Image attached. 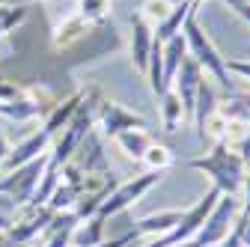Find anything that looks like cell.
<instances>
[{
	"mask_svg": "<svg viewBox=\"0 0 250 247\" xmlns=\"http://www.w3.org/2000/svg\"><path fill=\"white\" fill-rule=\"evenodd\" d=\"M241 191H244V200H241L238 221H247V218H250V173H244V185H241Z\"/></svg>",
	"mask_w": 250,
	"mask_h": 247,
	"instance_id": "obj_26",
	"label": "cell"
},
{
	"mask_svg": "<svg viewBox=\"0 0 250 247\" xmlns=\"http://www.w3.org/2000/svg\"><path fill=\"white\" fill-rule=\"evenodd\" d=\"M6 152H9V143H6L3 131H0V167H3V158H6Z\"/></svg>",
	"mask_w": 250,
	"mask_h": 247,
	"instance_id": "obj_28",
	"label": "cell"
},
{
	"mask_svg": "<svg viewBox=\"0 0 250 247\" xmlns=\"http://www.w3.org/2000/svg\"><path fill=\"white\" fill-rule=\"evenodd\" d=\"M140 161H143L149 170H155V173H164V170H170V167L176 164V155H173L170 146H164V143H152V146L143 152Z\"/></svg>",
	"mask_w": 250,
	"mask_h": 247,
	"instance_id": "obj_20",
	"label": "cell"
},
{
	"mask_svg": "<svg viewBox=\"0 0 250 247\" xmlns=\"http://www.w3.org/2000/svg\"><path fill=\"white\" fill-rule=\"evenodd\" d=\"M96 125L102 128L104 137H116V134L131 131V128H149V122H146L140 113H131L128 107H122L119 102L99 99V107H96Z\"/></svg>",
	"mask_w": 250,
	"mask_h": 247,
	"instance_id": "obj_7",
	"label": "cell"
},
{
	"mask_svg": "<svg viewBox=\"0 0 250 247\" xmlns=\"http://www.w3.org/2000/svg\"><path fill=\"white\" fill-rule=\"evenodd\" d=\"M191 3H194V9H200V6L206 3V0H191Z\"/></svg>",
	"mask_w": 250,
	"mask_h": 247,
	"instance_id": "obj_29",
	"label": "cell"
},
{
	"mask_svg": "<svg viewBox=\"0 0 250 247\" xmlns=\"http://www.w3.org/2000/svg\"><path fill=\"white\" fill-rule=\"evenodd\" d=\"M182 122H185V107H182L176 92L167 89L161 96V125H164V131H176Z\"/></svg>",
	"mask_w": 250,
	"mask_h": 247,
	"instance_id": "obj_18",
	"label": "cell"
},
{
	"mask_svg": "<svg viewBox=\"0 0 250 247\" xmlns=\"http://www.w3.org/2000/svg\"><path fill=\"white\" fill-rule=\"evenodd\" d=\"M27 247H36V244H27Z\"/></svg>",
	"mask_w": 250,
	"mask_h": 247,
	"instance_id": "obj_31",
	"label": "cell"
},
{
	"mask_svg": "<svg viewBox=\"0 0 250 247\" xmlns=\"http://www.w3.org/2000/svg\"><path fill=\"white\" fill-rule=\"evenodd\" d=\"M179 221H182V211L179 208H167V211H155V214H149V218L137 221L134 229L140 235H155V238H158V235H167Z\"/></svg>",
	"mask_w": 250,
	"mask_h": 247,
	"instance_id": "obj_14",
	"label": "cell"
},
{
	"mask_svg": "<svg viewBox=\"0 0 250 247\" xmlns=\"http://www.w3.org/2000/svg\"><path fill=\"white\" fill-rule=\"evenodd\" d=\"M104 241V221L102 218H86L72 229V247H96Z\"/></svg>",
	"mask_w": 250,
	"mask_h": 247,
	"instance_id": "obj_15",
	"label": "cell"
},
{
	"mask_svg": "<svg viewBox=\"0 0 250 247\" xmlns=\"http://www.w3.org/2000/svg\"><path fill=\"white\" fill-rule=\"evenodd\" d=\"M0 36H3V33H0Z\"/></svg>",
	"mask_w": 250,
	"mask_h": 247,
	"instance_id": "obj_32",
	"label": "cell"
},
{
	"mask_svg": "<svg viewBox=\"0 0 250 247\" xmlns=\"http://www.w3.org/2000/svg\"><path fill=\"white\" fill-rule=\"evenodd\" d=\"M227 69H229V75H238L241 81H250V60H229Z\"/></svg>",
	"mask_w": 250,
	"mask_h": 247,
	"instance_id": "obj_25",
	"label": "cell"
},
{
	"mask_svg": "<svg viewBox=\"0 0 250 247\" xmlns=\"http://www.w3.org/2000/svg\"><path fill=\"white\" fill-rule=\"evenodd\" d=\"M238 211H241V200L238 197H229V194H221L214 203V208L208 211V218L203 221V226L176 247H214V244H221L232 226L238 224Z\"/></svg>",
	"mask_w": 250,
	"mask_h": 247,
	"instance_id": "obj_4",
	"label": "cell"
},
{
	"mask_svg": "<svg viewBox=\"0 0 250 247\" xmlns=\"http://www.w3.org/2000/svg\"><path fill=\"white\" fill-rule=\"evenodd\" d=\"M155 33H152V24H146L140 15L131 18V63L140 75H146V63H149V51H152Z\"/></svg>",
	"mask_w": 250,
	"mask_h": 247,
	"instance_id": "obj_10",
	"label": "cell"
},
{
	"mask_svg": "<svg viewBox=\"0 0 250 247\" xmlns=\"http://www.w3.org/2000/svg\"><path fill=\"white\" fill-rule=\"evenodd\" d=\"M191 170H200L211 179V188H217L221 194H229V197H238L241 185H244V161L238 158V152H232L227 143H214L208 155L203 158H194L191 161Z\"/></svg>",
	"mask_w": 250,
	"mask_h": 247,
	"instance_id": "obj_1",
	"label": "cell"
},
{
	"mask_svg": "<svg viewBox=\"0 0 250 247\" xmlns=\"http://www.w3.org/2000/svg\"><path fill=\"white\" fill-rule=\"evenodd\" d=\"M176 3H173V0H143V3H140V18L146 21V24H158V21H164L167 15H170V9H173Z\"/></svg>",
	"mask_w": 250,
	"mask_h": 247,
	"instance_id": "obj_21",
	"label": "cell"
},
{
	"mask_svg": "<svg viewBox=\"0 0 250 247\" xmlns=\"http://www.w3.org/2000/svg\"><path fill=\"white\" fill-rule=\"evenodd\" d=\"M113 140L119 143V149L125 152V155L134 158V161H140V158H143V152L155 143V140H152V134H149L146 128H131V131H122V134H116Z\"/></svg>",
	"mask_w": 250,
	"mask_h": 247,
	"instance_id": "obj_16",
	"label": "cell"
},
{
	"mask_svg": "<svg viewBox=\"0 0 250 247\" xmlns=\"http://www.w3.org/2000/svg\"><path fill=\"white\" fill-rule=\"evenodd\" d=\"M188 57V45H185V36H173L167 42H161V78H164V89H170L182 60Z\"/></svg>",
	"mask_w": 250,
	"mask_h": 247,
	"instance_id": "obj_11",
	"label": "cell"
},
{
	"mask_svg": "<svg viewBox=\"0 0 250 247\" xmlns=\"http://www.w3.org/2000/svg\"><path fill=\"white\" fill-rule=\"evenodd\" d=\"M217 110V92H214V86L208 83V81H203L200 83V92H197V104H194V125H197V131L203 128V122H206V116H211Z\"/></svg>",
	"mask_w": 250,
	"mask_h": 247,
	"instance_id": "obj_19",
	"label": "cell"
},
{
	"mask_svg": "<svg viewBox=\"0 0 250 247\" xmlns=\"http://www.w3.org/2000/svg\"><path fill=\"white\" fill-rule=\"evenodd\" d=\"M182 36H185V45H188V57L197 60V66L203 69V75H211L221 89H232V78H229V69H227V60L221 57V51L214 48V42L208 39V33L200 27L197 21V9L185 18V27H182Z\"/></svg>",
	"mask_w": 250,
	"mask_h": 247,
	"instance_id": "obj_2",
	"label": "cell"
},
{
	"mask_svg": "<svg viewBox=\"0 0 250 247\" xmlns=\"http://www.w3.org/2000/svg\"><path fill=\"white\" fill-rule=\"evenodd\" d=\"M235 152H238V158L244 161V167L250 170V125L244 128V134H241V140H238V146H235Z\"/></svg>",
	"mask_w": 250,
	"mask_h": 247,
	"instance_id": "obj_24",
	"label": "cell"
},
{
	"mask_svg": "<svg viewBox=\"0 0 250 247\" xmlns=\"http://www.w3.org/2000/svg\"><path fill=\"white\" fill-rule=\"evenodd\" d=\"M81 99H83V92H75L72 99H66V102H60V104H54V110L45 116V125H42V131L54 140L57 134H60V128H66L69 125V119H72V113L78 110V104H81Z\"/></svg>",
	"mask_w": 250,
	"mask_h": 247,
	"instance_id": "obj_13",
	"label": "cell"
},
{
	"mask_svg": "<svg viewBox=\"0 0 250 247\" xmlns=\"http://www.w3.org/2000/svg\"><path fill=\"white\" fill-rule=\"evenodd\" d=\"M45 164H48V152L33 158L30 164H21V167L3 173L0 176V200H9V206H15V208L30 206L33 191L39 185V176L45 173Z\"/></svg>",
	"mask_w": 250,
	"mask_h": 247,
	"instance_id": "obj_5",
	"label": "cell"
},
{
	"mask_svg": "<svg viewBox=\"0 0 250 247\" xmlns=\"http://www.w3.org/2000/svg\"><path fill=\"white\" fill-rule=\"evenodd\" d=\"M224 3H227V6H229L235 15H238V18H244V21L250 24V6L244 3V0H224Z\"/></svg>",
	"mask_w": 250,
	"mask_h": 247,
	"instance_id": "obj_27",
	"label": "cell"
},
{
	"mask_svg": "<svg viewBox=\"0 0 250 247\" xmlns=\"http://www.w3.org/2000/svg\"><path fill=\"white\" fill-rule=\"evenodd\" d=\"M107 9H110V0H81V12L78 15H83L89 24H99V21H104Z\"/></svg>",
	"mask_w": 250,
	"mask_h": 247,
	"instance_id": "obj_22",
	"label": "cell"
},
{
	"mask_svg": "<svg viewBox=\"0 0 250 247\" xmlns=\"http://www.w3.org/2000/svg\"><path fill=\"white\" fill-rule=\"evenodd\" d=\"M191 12H194V3H191V0H179V3L170 9V15L152 27L155 42H167V39L179 36V33H182V27H185V18L191 15Z\"/></svg>",
	"mask_w": 250,
	"mask_h": 247,
	"instance_id": "obj_12",
	"label": "cell"
},
{
	"mask_svg": "<svg viewBox=\"0 0 250 247\" xmlns=\"http://www.w3.org/2000/svg\"><path fill=\"white\" fill-rule=\"evenodd\" d=\"M137 238H143L137 229H131V232H125V235H116V238H104L102 244H96V247H128V244H134Z\"/></svg>",
	"mask_w": 250,
	"mask_h": 247,
	"instance_id": "obj_23",
	"label": "cell"
},
{
	"mask_svg": "<svg viewBox=\"0 0 250 247\" xmlns=\"http://www.w3.org/2000/svg\"><path fill=\"white\" fill-rule=\"evenodd\" d=\"M244 3H247V6H250V0H244Z\"/></svg>",
	"mask_w": 250,
	"mask_h": 247,
	"instance_id": "obj_30",
	"label": "cell"
},
{
	"mask_svg": "<svg viewBox=\"0 0 250 247\" xmlns=\"http://www.w3.org/2000/svg\"><path fill=\"white\" fill-rule=\"evenodd\" d=\"M203 81H206V75H203V69L197 66V60H194V57H185L182 66H179V72H176V78H173V83H170V89L179 96V102H182V107H185V119L194 116L197 92H200V83H203Z\"/></svg>",
	"mask_w": 250,
	"mask_h": 247,
	"instance_id": "obj_8",
	"label": "cell"
},
{
	"mask_svg": "<svg viewBox=\"0 0 250 247\" xmlns=\"http://www.w3.org/2000/svg\"><path fill=\"white\" fill-rule=\"evenodd\" d=\"M99 99H102V96H99L96 89H86V92H83V99H81L78 110L72 113L69 125L62 128V134L54 137V149L48 152L54 164L62 167L66 161H72V155L78 152V146L83 143V137L92 131V125H96V107H99Z\"/></svg>",
	"mask_w": 250,
	"mask_h": 247,
	"instance_id": "obj_3",
	"label": "cell"
},
{
	"mask_svg": "<svg viewBox=\"0 0 250 247\" xmlns=\"http://www.w3.org/2000/svg\"><path fill=\"white\" fill-rule=\"evenodd\" d=\"M161 182V173H155V170H146V173H140V176H134L131 182H122V185H116V188L107 194V200L99 206V211H96V218H102V221H107V218H113V214H122L125 208H131L134 203H140L155 185Z\"/></svg>",
	"mask_w": 250,
	"mask_h": 247,
	"instance_id": "obj_6",
	"label": "cell"
},
{
	"mask_svg": "<svg viewBox=\"0 0 250 247\" xmlns=\"http://www.w3.org/2000/svg\"><path fill=\"white\" fill-rule=\"evenodd\" d=\"M86 27H89V21H86L83 15H75V18H69V21H62V24L57 27V33H54V45H57V48H69V45L81 42V39L86 36Z\"/></svg>",
	"mask_w": 250,
	"mask_h": 247,
	"instance_id": "obj_17",
	"label": "cell"
},
{
	"mask_svg": "<svg viewBox=\"0 0 250 247\" xmlns=\"http://www.w3.org/2000/svg\"><path fill=\"white\" fill-rule=\"evenodd\" d=\"M48 146H51V137H48L42 128H39V131H33L30 137H24L15 149H9V152H6V158H3V173H9V170H15V167H21V164H30L33 158L45 155Z\"/></svg>",
	"mask_w": 250,
	"mask_h": 247,
	"instance_id": "obj_9",
	"label": "cell"
}]
</instances>
